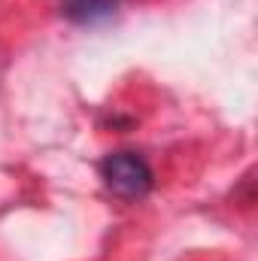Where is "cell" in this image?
<instances>
[{"mask_svg": "<svg viewBox=\"0 0 258 261\" xmlns=\"http://www.w3.org/2000/svg\"><path fill=\"white\" fill-rule=\"evenodd\" d=\"M119 0H61V12L76 24H97L116 12Z\"/></svg>", "mask_w": 258, "mask_h": 261, "instance_id": "obj_2", "label": "cell"}, {"mask_svg": "<svg viewBox=\"0 0 258 261\" xmlns=\"http://www.w3.org/2000/svg\"><path fill=\"white\" fill-rule=\"evenodd\" d=\"M100 179L113 195L125 197V200L146 197L152 192V182H155L152 167L137 152H110L100 161Z\"/></svg>", "mask_w": 258, "mask_h": 261, "instance_id": "obj_1", "label": "cell"}]
</instances>
